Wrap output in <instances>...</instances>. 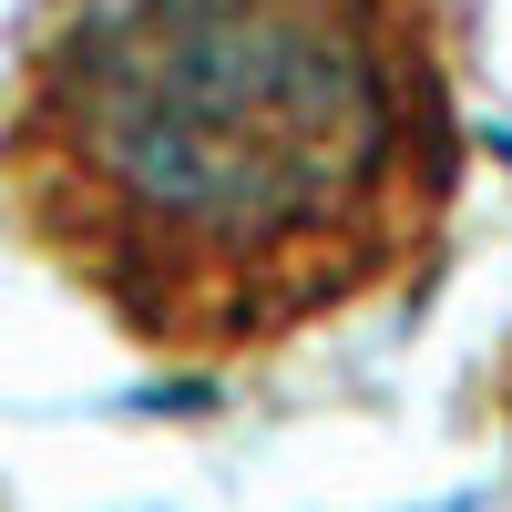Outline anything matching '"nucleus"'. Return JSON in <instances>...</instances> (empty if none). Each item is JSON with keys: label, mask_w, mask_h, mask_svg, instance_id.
Returning <instances> with one entry per match:
<instances>
[{"label": "nucleus", "mask_w": 512, "mask_h": 512, "mask_svg": "<svg viewBox=\"0 0 512 512\" xmlns=\"http://www.w3.org/2000/svg\"><path fill=\"white\" fill-rule=\"evenodd\" d=\"M451 175L431 0H52L0 82V226L185 359L390 287Z\"/></svg>", "instance_id": "nucleus-1"}]
</instances>
